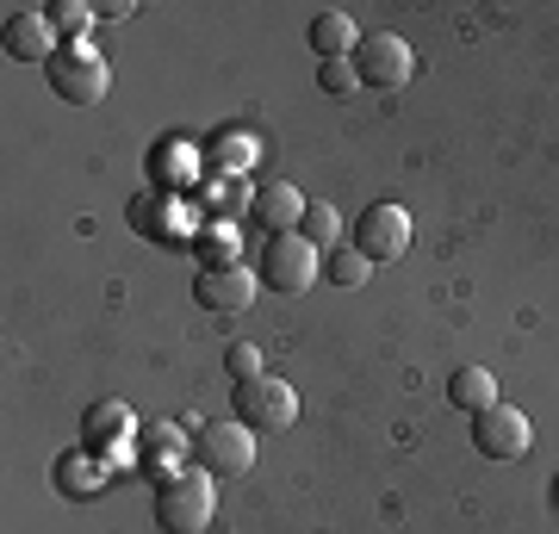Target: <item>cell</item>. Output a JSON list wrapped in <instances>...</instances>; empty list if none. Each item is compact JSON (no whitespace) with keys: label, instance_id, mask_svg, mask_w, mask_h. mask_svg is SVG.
Segmentation results:
<instances>
[{"label":"cell","instance_id":"6da1fadb","mask_svg":"<svg viewBox=\"0 0 559 534\" xmlns=\"http://www.w3.org/2000/svg\"><path fill=\"white\" fill-rule=\"evenodd\" d=\"M212 510H218V478H205L200 466L162 478V491H156L162 534H205L212 529Z\"/></svg>","mask_w":559,"mask_h":534},{"label":"cell","instance_id":"7a4b0ae2","mask_svg":"<svg viewBox=\"0 0 559 534\" xmlns=\"http://www.w3.org/2000/svg\"><path fill=\"white\" fill-rule=\"evenodd\" d=\"M230 411H237V423L255 429V436H286V429L299 423V392H293L286 379L261 373V379H242L237 392H230Z\"/></svg>","mask_w":559,"mask_h":534},{"label":"cell","instance_id":"3957f363","mask_svg":"<svg viewBox=\"0 0 559 534\" xmlns=\"http://www.w3.org/2000/svg\"><path fill=\"white\" fill-rule=\"evenodd\" d=\"M355 75H360V87L399 94V87H411V75H417V50H411V38H399V32H367L360 50H355Z\"/></svg>","mask_w":559,"mask_h":534},{"label":"cell","instance_id":"277c9868","mask_svg":"<svg viewBox=\"0 0 559 534\" xmlns=\"http://www.w3.org/2000/svg\"><path fill=\"white\" fill-rule=\"evenodd\" d=\"M318 274H323V256L299 237V230L261 242V286H267V293H305V286H318Z\"/></svg>","mask_w":559,"mask_h":534},{"label":"cell","instance_id":"5b68a950","mask_svg":"<svg viewBox=\"0 0 559 534\" xmlns=\"http://www.w3.org/2000/svg\"><path fill=\"white\" fill-rule=\"evenodd\" d=\"M193 466L205 478H242L255 466V429L242 423H212L205 436H193Z\"/></svg>","mask_w":559,"mask_h":534},{"label":"cell","instance_id":"8992f818","mask_svg":"<svg viewBox=\"0 0 559 534\" xmlns=\"http://www.w3.org/2000/svg\"><path fill=\"white\" fill-rule=\"evenodd\" d=\"M50 69V87H57V99H69V106H94V99L106 94V62L87 50V44H62L57 57L44 62Z\"/></svg>","mask_w":559,"mask_h":534},{"label":"cell","instance_id":"52a82bcc","mask_svg":"<svg viewBox=\"0 0 559 534\" xmlns=\"http://www.w3.org/2000/svg\"><path fill=\"white\" fill-rule=\"evenodd\" d=\"M473 448H479L485 460H522L528 448H535V429H528V416L516 411V404H491V411L473 416Z\"/></svg>","mask_w":559,"mask_h":534},{"label":"cell","instance_id":"ba28073f","mask_svg":"<svg viewBox=\"0 0 559 534\" xmlns=\"http://www.w3.org/2000/svg\"><path fill=\"white\" fill-rule=\"evenodd\" d=\"M355 249L367 261H399L411 249V212L404 205H367L355 224Z\"/></svg>","mask_w":559,"mask_h":534},{"label":"cell","instance_id":"9c48e42d","mask_svg":"<svg viewBox=\"0 0 559 534\" xmlns=\"http://www.w3.org/2000/svg\"><path fill=\"white\" fill-rule=\"evenodd\" d=\"M62 44H57V25L44 7H7V57L13 62H50Z\"/></svg>","mask_w":559,"mask_h":534},{"label":"cell","instance_id":"30bf717a","mask_svg":"<svg viewBox=\"0 0 559 534\" xmlns=\"http://www.w3.org/2000/svg\"><path fill=\"white\" fill-rule=\"evenodd\" d=\"M131 436H138V416H131V404H119V397L87 404V416H81V448H87L94 460H106L112 448H124Z\"/></svg>","mask_w":559,"mask_h":534},{"label":"cell","instance_id":"8fae6325","mask_svg":"<svg viewBox=\"0 0 559 534\" xmlns=\"http://www.w3.org/2000/svg\"><path fill=\"white\" fill-rule=\"evenodd\" d=\"M255 286H261V274H249V268H205L193 298H200L205 311H249Z\"/></svg>","mask_w":559,"mask_h":534},{"label":"cell","instance_id":"7c38bea8","mask_svg":"<svg viewBox=\"0 0 559 534\" xmlns=\"http://www.w3.org/2000/svg\"><path fill=\"white\" fill-rule=\"evenodd\" d=\"M305 205H311V199H305L299 187H261V193L249 199V212L261 218V230H267V237H293V230H299V218H305Z\"/></svg>","mask_w":559,"mask_h":534},{"label":"cell","instance_id":"4fadbf2b","mask_svg":"<svg viewBox=\"0 0 559 534\" xmlns=\"http://www.w3.org/2000/svg\"><path fill=\"white\" fill-rule=\"evenodd\" d=\"M305 38H311L318 62H336V57H355V50H360V32H355V20H348V13H318Z\"/></svg>","mask_w":559,"mask_h":534},{"label":"cell","instance_id":"5bb4252c","mask_svg":"<svg viewBox=\"0 0 559 534\" xmlns=\"http://www.w3.org/2000/svg\"><path fill=\"white\" fill-rule=\"evenodd\" d=\"M448 397H454V411L479 416V411H491V404H498V379L485 373V367H460V373L448 379Z\"/></svg>","mask_w":559,"mask_h":534},{"label":"cell","instance_id":"9a60e30c","mask_svg":"<svg viewBox=\"0 0 559 534\" xmlns=\"http://www.w3.org/2000/svg\"><path fill=\"white\" fill-rule=\"evenodd\" d=\"M299 237L318 249V256H336V242H342V212L336 205H305V218H299Z\"/></svg>","mask_w":559,"mask_h":534},{"label":"cell","instance_id":"2e32d148","mask_svg":"<svg viewBox=\"0 0 559 534\" xmlns=\"http://www.w3.org/2000/svg\"><path fill=\"white\" fill-rule=\"evenodd\" d=\"M193 249H200L205 268H237V224H205Z\"/></svg>","mask_w":559,"mask_h":534},{"label":"cell","instance_id":"e0dca14e","mask_svg":"<svg viewBox=\"0 0 559 534\" xmlns=\"http://www.w3.org/2000/svg\"><path fill=\"white\" fill-rule=\"evenodd\" d=\"M193 175V150H150V180H156V193L168 180H187ZM175 193V187H168Z\"/></svg>","mask_w":559,"mask_h":534},{"label":"cell","instance_id":"ac0fdd59","mask_svg":"<svg viewBox=\"0 0 559 534\" xmlns=\"http://www.w3.org/2000/svg\"><path fill=\"white\" fill-rule=\"evenodd\" d=\"M57 485H69L75 497H94V491H100V473H94V454L81 448L75 460H62V466H57Z\"/></svg>","mask_w":559,"mask_h":534},{"label":"cell","instance_id":"d6986e66","mask_svg":"<svg viewBox=\"0 0 559 534\" xmlns=\"http://www.w3.org/2000/svg\"><path fill=\"white\" fill-rule=\"evenodd\" d=\"M323 274L336 280V286H367V274H373V261L360 256V249H336V256L323 261Z\"/></svg>","mask_w":559,"mask_h":534},{"label":"cell","instance_id":"ffe728a7","mask_svg":"<svg viewBox=\"0 0 559 534\" xmlns=\"http://www.w3.org/2000/svg\"><path fill=\"white\" fill-rule=\"evenodd\" d=\"M318 87H323V94H355V87H360V75H355V57L318 62Z\"/></svg>","mask_w":559,"mask_h":534},{"label":"cell","instance_id":"44dd1931","mask_svg":"<svg viewBox=\"0 0 559 534\" xmlns=\"http://www.w3.org/2000/svg\"><path fill=\"white\" fill-rule=\"evenodd\" d=\"M224 373L237 379V385L242 379H261V348L255 342H230V348H224Z\"/></svg>","mask_w":559,"mask_h":534},{"label":"cell","instance_id":"7402d4cb","mask_svg":"<svg viewBox=\"0 0 559 534\" xmlns=\"http://www.w3.org/2000/svg\"><path fill=\"white\" fill-rule=\"evenodd\" d=\"M50 25H57V38L69 32V38H81L87 25H94V7H81V0H62V7H50Z\"/></svg>","mask_w":559,"mask_h":534},{"label":"cell","instance_id":"603a6c76","mask_svg":"<svg viewBox=\"0 0 559 534\" xmlns=\"http://www.w3.org/2000/svg\"><path fill=\"white\" fill-rule=\"evenodd\" d=\"M180 448V429H156V448H150V473H162V460Z\"/></svg>","mask_w":559,"mask_h":534},{"label":"cell","instance_id":"cb8c5ba5","mask_svg":"<svg viewBox=\"0 0 559 534\" xmlns=\"http://www.w3.org/2000/svg\"><path fill=\"white\" fill-rule=\"evenodd\" d=\"M224 168H242V162H249V138H237V143H224Z\"/></svg>","mask_w":559,"mask_h":534}]
</instances>
